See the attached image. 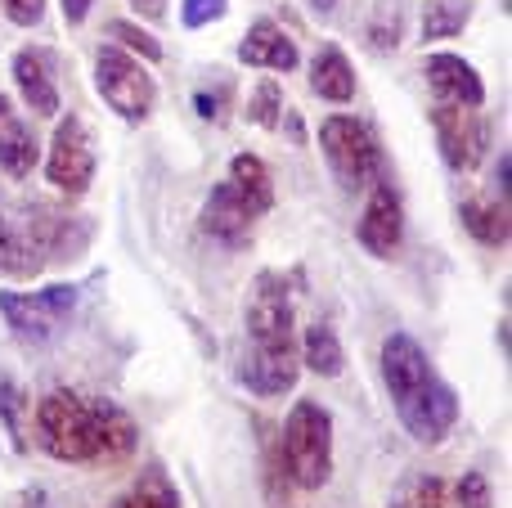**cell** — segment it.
<instances>
[{
	"label": "cell",
	"mask_w": 512,
	"mask_h": 508,
	"mask_svg": "<svg viewBox=\"0 0 512 508\" xmlns=\"http://www.w3.org/2000/svg\"><path fill=\"white\" fill-rule=\"evenodd\" d=\"M59 5H63V23L77 27V23L90 18V5H95V0H59Z\"/></svg>",
	"instance_id": "cell-36"
},
{
	"label": "cell",
	"mask_w": 512,
	"mask_h": 508,
	"mask_svg": "<svg viewBox=\"0 0 512 508\" xmlns=\"http://www.w3.org/2000/svg\"><path fill=\"white\" fill-rule=\"evenodd\" d=\"M454 508H495V495H490V482L486 473H477V468H468V473L454 482Z\"/></svg>",
	"instance_id": "cell-32"
},
{
	"label": "cell",
	"mask_w": 512,
	"mask_h": 508,
	"mask_svg": "<svg viewBox=\"0 0 512 508\" xmlns=\"http://www.w3.org/2000/svg\"><path fill=\"white\" fill-rule=\"evenodd\" d=\"M297 356L301 369H310L319 378H337L346 369V347L333 333V324H306V333L297 338Z\"/></svg>",
	"instance_id": "cell-22"
},
{
	"label": "cell",
	"mask_w": 512,
	"mask_h": 508,
	"mask_svg": "<svg viewBox=\"0 0 512 508\" xmlns=\"http://www.w3.org/2000/svg\"><path fill=\"white\" fill-rule=\"evenodd\" d=\"M310 90L328 104H351L355 99V68L342 54V45H319L315 59H310Z\"/></svg>",
	"instance_id": "cell-18"
},
{
	"label": "cell",
	"mask_w": 512,
	"mask_h": 508,
	"mask_svg": "<svg viewBox=\"0 0 512 508\" xmlns=\"http://www.w3.org/2000/svg\"><path fill=\"white\" fill-rule=\"evenodd\" d=\"M0 9L14 27H36L45 18V0H0Z\"/></svg>",
	"instance_id": "cell-34"
},
{
	"label": "cell",
	"mask_w": 512,
	"mask_h": 508,
	"mask_svg": "<svg viewBox=\"0 0 512 508\" xmlns=\"http://www.w3.org/2000/svg\"><path fill=\"white\" fill-rule=\"evenodd\" d=\"M45 180L68 198H81L95 180V144H90V131L77 113L59 117V126H54L50 153H45Z\"/></svg>",
	"instance_id": "cell-6"
},
{
	"label": "cell",
	"mask_w": 512,
	"mask_h": 508,
	"mask_svg": "<svg viewBox=\"0 0 512 508\" xmlns=\"http://www.w3.org/2000/svg\"><path fill=\"white\" fill-rule=\"evenodd\" d=\"M252 225H256V216L248 212V203L234 194L230 180H221V185L207 194L203 212H198V230H203L207 239L225 243V248H243V243L252 239Z\"/></svg>",
	"instance_id": "cell-11"
},
{
	"label": "cell",
	"mask_w": 512,
	"mask_h": 508,
	"mask_svg": "<svg viewBox=\"0 0 512 508\" xmlns=\"http://www.w3.org/2000/svg\"><path fill=\"white\" fill-rule=\"evenodd\" d=\"M225 180H230L234 194L248 203V212L256 216V221L274 207V176H270V167H265V158H256V153H234L230 176Z\"/></svg>",
	"instance_id": "cell-20"
},
{
	"label": "cell",
	"mask_w": 512,
	"mask_h": 508,
	"mask_svg": "<svg viewBox=\"0 0 512 508\" xmlns=\"http://www.w3.org/2000/svg\"><path fill=\"white\" fill-rule=\"evenodd\" d=\"M279 455L297 491H319L333 477V414L319 401H297L283 419Z\"/></svg>",
	"instance_id": "cell-2"
},
{
	"label": "cell",
	"mask_w": 512,
	"mask_h": 508,
	"mask_svg": "<svg viewBox=\"0 0 512 508\" xmlns=\"http://www.w3.org/2000/svg\"><path fill=\"white\" fill-rule=\"evenodd\" d=\"M472 0H423V41H450L472 23Z\"/></svg>",
	"instance_id": "cell-25"
},
{
	"label": "cell",
	"mask_w": 512,
	"mask_h": 508,
	"mask_svg": "<svg viewBox=\"0 0 512 508\" xmlns=\"http://www.w3.org/2000/svg\"><path fill=\"white\" fill-rule=\"evenodd\" d=\"M95 90L126 122H144L153 113V104H158V81H153L149 63H140L113 41L95 50Z\"/></svg>",
	"instance_id": "cell-4"
},
{
	"label": "cell",
	"mask_w": 512,
	"mask_h": 508,
	"mask_svg": "<svg viewBox=\"0 0 512 508\" xmlns=\"http://www.w3.org/2000/svg\"><path fill=\"white\" fill-rule=\"evenodd\" d=\"M301 378V356L297 351H243L239 360V383L261 401L292 392Z\"/></svg>",
	"instance_id": "cell-13"
},
{
	"label": "cell",
	"mask_w": 512,
	"mask_h": 508,
	"mask_svg": "<svg viewBox=\"0 0 512 508\" xmlns=\"http://www.w3.org/2000/svg\"><path fill=\"white\" fill-rule=\"evenodd\" d=\"M32 423L41 450L59 464H122L140 446V428L122 405L86 396L77 387L45 392Z\"/></svg>",
	"instance_id": "cell-1"
},
{
	"label": "cell",
	"mask_w": 512,
	"mask_h": 508,
	"mask_svg": "<svg viewBox=\"0 0 512 508\" xmlns=\"http://www.w3.org/2000/svg\"><path fill=\"white\" fill-rule=\"evenodd\" d=\"M405 27H409L405 0H373L369 23H364V45H369L373 54H391L405 41Z\"/></svg>",
	"instance_id": "cell-23"
},
{
	"label": "cell",
	"mask_w": 512,
	"mask_h": 508,
	"mask_svg": "<svg viewBox=\"0 0 512 508\" xmlns=\"http://www.w3.org/2000/svg\"><path fill=\"white\" fill-rule=\"evenodd\" d=\"M41 270H45V261H41V252L27 243L23 225H14L9 216H0V275L32 279V275H41Z\"/></svg>",
	"instance_id": "cell-24"
},
{
	"label": "cell",
	"mask_w": 512,
	"mask_h": 508,
	"mask_svg": "<svg viewBox=\"0 0 512 508\" xmlns=\"http://www.w3.org/2000/svg\"><path fill=\"white\" fill-rule=\"evenodd\" d=\"M355 239H360V248L378 261H387L400 252V243H405V203H400L391 180H382V176L373 180L369 203H364L360 221H355Z\"/></svg>",
	"instance_id": "cell-9"
},
{
	"label": "cell",
	"mask_w": 512,
	"mask_h": 508,
	"mask_svg": "<svg viewBox=\"0 0 512 508\" xmlns=\"http://www.w3.org/2000/svg\"><path fill=\"white\" fill-rule=\"evenodd\" d=\"M396 414L418 446H436V441H445L454 432V423H459V396H454V387L445 383L441 374H432L423 387L400 396Z\"/></svg>",
	"instance_id": "cell-8"
},
{
	"label": "cell",
	"mask_w": 512,
	"mask_h": 508,
	"mask_svg": "<svg viewBox=\"0 0 512 508\" xmlns=\"http://www.w3.org/2000/svg\"><path fill=\"white\" fill-rule=\"evenodd\" d=\"M194 108H198V117H203V122H216V126H221L225 117H230V108H234V86H230V81H216V86H198V90H194Z\"/></svg>",
	"instance_id": "cell-31"
},
{
	"label": "cell",
	"mask_w": 512,
	"mask_h": 508,
	"mask_svg": "<svg viewBox=\"0 0 512 508\" xmlns=\"http://www.w3.org/2000/svg\"><path fill=\"white\" fill-rule=\"evenodd\" d=\"M0 320L23 347H45L59 329V315L45 311V302L36 293H0Z\"/></svg>",
	"instance_id": "cell-17"
},
{
	"label": "cell",
	"mask_w": 512,
	"mask_h": 508,
	"mask_svg": "<svg viewBox=\"0 0 512 508\" xmlns=\"http://www.w3.org/2000/svg\"><path fill=\"white\" fill-rule=\"evenodd\" d=\"M113 508H180V495L171 486V477L162 468H144V477L135 482L131 495H122Z\"/></svg>",
	"instance_id": "cell-26"
},
{
	"label": "cell",
	"mask_w": 512,
	"mask_h": 508,
	"mask_svg": "<svg viewBox=\"0 0 512 508\" xmlns=\"http://www.w3.org/2000/svg\"><path fill=\"white\" fill-rule=\"evenodd\" d=\"M36 162H41V140H36V131L14 113L0 117V171H5L9 180H27L36 171Z\"/></svg>",
	"instance_id": "cell-19"
},
{
	"label": "cell",
	"mask_w": 512,
	"mask_h": 508,
	"mask_svg": "<svg viewBox=\"0 0 512 508\" xmlns=\"http://www.w3.org/2000/svg\"><path fill=\"white\" fill-rule=\"evenodd\" d=\"M9 72H14V86L23 95V104L32 108L36 117H59V81H54V63L45 50H18L9 59Z\"/></svg>",
	"instance_id": "cell-14"
},
{
	"label": "cell",
	"mask_w": 512,
	"mask_h": 508,
	"mask_svg": "<svg viewBox=\"0 0 512 508\" xmlns=\"http://www.w3.org/2000/svg\"><path fill=\"white\" fill-rule=\"evenodd\" d=\"M14 108H9V95H0V117H9Z\"/></svg>",
	"instance_id": "cell-39"
},
{
	"label": "cell",
	"mask_w": 512,
	"mask_h": 508,
	"mask_svg": "<svg viewBox=\"0 0 512 508\" xmlns=\"http://www.w3.org/2000/svg\"><path fill=\"white\" fill-rule=\"evenodd\" d=\"M432 374L436 369H432V360H427V351L418 347V338L391 333V338L382 342V383H387L391 401H400V396H409L414 387H423Z\"/></svg>",
	"instance_id": "cell-15"
},
{
	"label": "cell",
	"mask_w": 512,
	"mask_h": 508,
	"mask_svg": "<svg viewBox=\"0 0 512 508\" xmlns=\"http://www.w3.org/2000/svg\"><path fill=\"white\" fill-rule=\"evenodd\" d=\"M27 392L14 383V378L0 369V423H5L9 441H14V450H27Z\"/></svg>",
	"instance_id": "cell-28"
},
{
	"label": "cell",
	"mask_w": 512,
	"mask_h": 508,
	"mask_svg": "<svg viewBox=\"0 0 512 508\" xmlns=\"http://www.w3.org/2000/svg\"><path fill=\"white\" fill-rule=\"evenodd\" d=\"M319 149L342 189H364L382 176V149L373 131L351 113H328L319 122Z\"/></svg>",
	"instance_id": "cell-3"
},
{
	"label": "cell",
	"mask_w": 512,
	"mask_h": 508,
	"mask_svg": "<svg viewBox=\"0 0 512 508\" xmlns=\"http://www.w3.org/2000/svg\"><path fill=\"white\" fill-rule=\"evenodd\" d=\"M450 504V495H445V482L436 473H414L405 477V482L396 486V495H391L387 508H445Z\"/></svg>",
	"instance_id": "cell-29"
},
{
	"label": "cell",
	"mask_w": 512,
	"mask_h": 508,
	"mask_svg": "<svg viewBox=\"0 0 512 508\" xmlns=\"http://www.w3.org/2000/svg\"><path fill=\"white\" fill-rule=\"evenodd\" d=\"M239 63L265 68V72H297L301 50H297V41L283 32V23H274V18H256V23L248 27V36L239 41Z\"/></svg>",
	"instance_id": "cell-16"
},
{
	"label": "cell",
	"mask_w": 512,
	"mask_h": 508,
	"mask_svg": "<svg viewBox=\"0 0 512 508\" xmlns=\"http://www.w3.org/2000/svg\"><path fill=\"white\" fill-rule=\"evenodd\" d=\"M36 297H41L45 311L59 315V320H68V311L77 306V288H72V284H50V288H41Z\"/></svg>",
	"instance_id": "cell-35"
},
{
	"label": "cell",
	"mask_w": 512,
	"mask_h": 508,
	"mask_svg": "<svg viewBox=\"0 0 512 508\" xmlns=\"http://www.w3.org/2000/svg\"><path fill=\"white\" fill-rule=\"evenodd\" d=\"M243 333H248V351H297L292 288L279 270H261L256 275L252 297L243 306Z\"/></svg>",
	"instance_id": "cell-5"
},
{
	"label": "cell",
	"mask_w": 512,
	"mask_h": 508,
	"mask_svg": "<svg viewBox=\"0 0 512 508\" xmlns=\"http://www.w3.org/2000/svg\"><path fill=\"white\" fill-rule=\"evenodd\" d=\"M23 234H27V243L41 252V261H72L86 252L95 230H90V221H81V216L54 212V207L36 203L23 212Z\"/></svg>",
	"instance_id": "cell-10"
},
{
	"label": "cell",
	"mask_w": 512,
	"mask_h": 508,
	"mask_svg": "<svg viewBox=\"0 0 512 508\" xmlns=\"http://www.w3.org/2000/svg\"><path fill=\"white\" fill-rule=\"evenodd\" d=\"M225 14H230V0H180V23H185L189 32L221 23Z\"/></svg>",
	"instance_id": "cell-33"
},
{
	"label": "cell",
	"mask_w": 512,
	"mask_h": 508,
	"mask_svg": "<svg viewBox=\"0 0 512 508\" xmlns=\"http://www.w3.org/2000/svg\"><path fill=\"white\" fill-rule=\"evenodd\" d=\"M459 221L486 248H508L512 239V221H508V203L504 198H468L459 203Z\"/></svg>",
	"instance_id": "cell-21"
},
{
	"label": "cell",
	"mask_w": 512,
	"mask_h": 508,
	"mask_svg": "<svg viewBox=\"0 0 512 508\" xmlns=\"http://www.w3.org/2000/svg\"><path fill=\"white\" fill-rule=\"evenodd\" d=\"M310 9H315L319 18H328V14H337V5H342V0H306Z\"/></svg>",
	"instance_id": "cell-38"
},
{
	"label": "cell",
	"mask_w": 512,
	"mask_h": 508,
	"mask_svg": "<svg viewBox=\"0 0 512 508\" xmlns=\"http://www.w3.org/2000/svg\"><path fill=\"white\" fill-rule=\"evenodd\" d=\"M283 113H288V99H283V86L274 77L256 81L252 99H248V122H256L261 131H279Z\"/></svg>",
	"instance_id": "cell-30"
},
{
	"label": "cell",
	"mask_w": 512,
	"mask_h": 508,
	"mask_svg": "<svg viewBox=\"0 0 512 508\" xmlns=\"http://www.w3.org/2000/svg\"><path fill=\"white\" fill-rule=\"evenodd\" d=\"M427 86H432L436 104H459V108H481L486 104V81L463 54H432L423 63Z\"/></svg>",
	"instance_id": "cell-12"
},
{
	"label": "cell",
	"mask_w": 512,
	"mask_h": 508,
	"mask_svg": "<svg viewBox=\"0 0 512 508\" xmlns=\"http://www.w3.org/2000/svg\"><path fill=\"white\" fill-rule=\"evenodd\" d=\"M104 32L113 36V45H122V50L135 54L140 63H162V41L149 27H140V18H113Z\"/></svg>",
	"instance_id": "cell-27"
},
{
	"label": "cell",
	"mask_w": 512,
	"mask_h": 508,
	"mask_svg": "<svg viewBox=\"0 0 512 508\" xmlns=\"http://www.w3.org/2000/svg\"><path fill=\"white\" fill-rule=\"evenodd\" d=\"M436 135V149H441L445 167L450 171H477L481 158H486V144H490V126L481 117V108H459V104H436L427 113Z\"/></svg>",
	"instance_id": "cell-7"
},
{
	"label": "cell",
	"mask_w": 512,
	"mask_h": 508,
	"mask_svg": "<svg viewBox=\"0 0 512 508\" xmlns=\"http://www.w3.org/2000/svg\"><path fill=\"white\" fill-rule=\"evenodd\" d=\"M131 9H135L140 18H149V23L167 18V0H131Z\"/></svg>",
	"instance_id": "cell-37"
}]
</instances>
